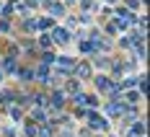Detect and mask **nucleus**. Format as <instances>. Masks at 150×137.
I'll use <instances>...</instances> for the list:
<instances>
[{"label": "nucleus", "mask_w": 150, "mask_h": 137, "mask_svg": "<svg viewBox=\"0 0 150 137\" xmlns=\"http://www.w3.org/2000/svg\"><path fill=\"white\" fill-rule=\"evenodd\" d=\"M96 85H98V88H106V85H109V80H106V78H96Z\"/></svg>", "instance_id": "nucleus-19"}, {"label": "nucleus", "mask_w": 150, "mask_h": 137, "mask_svg": "<svg viewBox=\"0 0 150 137\" xmlns=\"http://www.w3.org/2000/svg\"><path fill=\"white\" fill-rule=\"evenodd\" d=\"M106 31H109V34H117V31H119V23H117V21H109V23H106Z\"/></svg>", "instance_id": "nucleus-15"}, {"label": "nucleus", "mask_w": 150, "mask_h": 137, "mask_svg": "<svg viewBox=\"0 0 150 137\" xmlns=\"http://www.w3.org/2000/svg\"><path fill=\"white\" fill-rule=\"evenodd\" d=\"M0 73H8V75L16 73V60L13 57H11V60H3V70H0Z\"/></svg>", "instance_id": "nucleus-5"}, {"label": "nucleus", "mask_w": 150, "mask_h": 137, "mask_svg": "<svg viewBox=\"0 0 150 137\" xmlns=\"http://www.w3.org/2000/svg\"><path fill=\"white\" fill-rule=\"evenodd\" d=\"M106 91H109V96L117 101L119 98V93H122V85H117V83H111V85H106Z\"/></svg>", "instance_id": "nucleus-8"}, {"label": "nucleus", "mask_w": 150, "mask_h": 137, "mask_svg": "<svg viewBox=\"0 0 150 137\" xmlns=\"http://www.w3.org/2000/svg\"><path fill=\"white\" fill-rule=\"evenodd\" d=\"M80 52H83V54H93V52H96V42H83V44H80Z\"/></svg>", "instance_id": "nucleus-9"}, {"label": "nucleus", "mask_w": 150, "mask_h": 137, "mask_svg": "<svg viewBox=\"0 0 150 137\" xmlns=\"http://www.w3.org/2000/svg\"><path fill=\"white\" fill-rule=\"evenodd\" d=\"M65 91L70 93V96H78V80H67V85H65Z\"/></svg>", "instance_id": "nucleus-13"}, {"label": "nucleus", "mask_w": 150, "mask_h": 137, "mask_svg": "<svg viewBox=\"0 0 150 137\" xmlns=\"http://www.w3.org/2000/svg\"><path fill=\"white\" fill-rule=\"evenodd\" d=\"M52 104H54L57 109L62 106V96H60V93H54V96H52Z\"/></svg>", "instance_id": "nucleus-17"}, {"label": "nucleus", "mask_w": 150, "mask_h": 137, "mask_svg": "<svg viewBox=\"0 0 150 137\" xmlns=\"http://www.w3.org/2000/svg\"><path fill=\"white\" fill-rule=\"evenodd\" d=\"M34 117H36L39 122H44V119H47V114H44V111H42V109H36V114H34Z\"/></svg>", "instance_id": "nucleus-22"}, {"label": "nucleus", "mask_w": 150, "mask_h": 137, "mask_svg": "<svg viewBox=\"0 0 150 137\" xmlns=\"http://www.w3.org/2000/svg\"><path fill=\"white\" fill-rule=\"evenodd\" d=\"M11 117L13 119H21V106H11Z\"/></svg>", "instance_id": "nucleus-16"}, {"label": "nucleus", "mask_w": 150, "mask_h": 137, "mask_svg": "<svg viewBox=\"0 0 150 137\" xmlns=\"http://www.w3.org/2000/svg\"><path fill=\"white\" fill-rule=\"evenodd\" d=\"M0 31L8 34V31H11V23H8V21H0Z\"/></svg>", "instance_id": "nucleus-20"}, {"label": "nucleus", "mask_w": 150, "mask_h": 137, "mask_svg": "<svg viewBox=\"0 0 150 137\" xmlns=\"http://www.w3.org/2000/svg\"><path fill=\"white\" fill-rule=\"evenodd\" d=\"M0 78H3V73H0Z\"/></svg>", "instance_id": "nucleus-25"}, {"label": "nucleus", "mask_w": 150, "mask_h": 137, "mask_svg": "<svg viewBox=\"0 0 150 137\" xmlns=\"http://www.w3.org/2000/svg\"><path fill=\"white\" fill-rule=\"evenodd\" d=\"M39 132H42V135H39V137H52V127H42Z\"/></svg>", "instance_id": "nucleus-18"}, {"label": "nucleus", "mask_w": 150, "mask_h": 137, "mask_svg": "<svg viewBox=\"0 0 150 137\" xmlns=\"http://www.w3.org/2000/svg\"><path fill=\"white\" fill-rule=\"evenodd\" d=\"M36 26H39V29H44V31L54 29V23H52V18H42V21H36Z\"/></svg>", "instance_id": "nucleus-10"}, {"label": "nucleus", "mask_w": 150, "mask_h": 137, "mask_svg": "<svg viewBox=\"0 0 150 137\" xmlns=\"http://www.w3.org/2000/svg\"><path fill=\"white\" fill-rule=\"evenodd\" d=\"M23 31H36V21L34 18H26L23 21Z\"/></svg>", "instance_id": "nucleus-14"}, {"label": "nucleus", "mask_w": 150, "mask_h": 137, "mask_svg": "<svg viewBox=\"0 0 150 137\" xmlns=\"http://www.w3.org/2000/svg\"><path fill=\"white\" fill-rule=\"evenodd\" d=\"M57 65L62 67V73H67V70L73 67V60H67V57H60V60H57Z\"/></svg>", "instance_id": "nucleus-12"}, {"label": "nucleus", "mask_w": 150, "mask_h": 137, "mask_svg": "<svg viewBox=\"0 0 150 137\" xmlns=\"http://www.w3.org/2000/svg\"><path fill=\"white\" fill-rule=\"evenodd\" d=\"M88 124L93 127V129H106V122L96 114V111H91V114H88Z\"/></svg>", "instance_id": "nucleus-1"}, {"label": "nucleus", "mask_w": 150, "mask_h": 137, "mask_svg": "<svg viewBox=\"0 0 150 137\" xmlns=\"http://www.w3.org/2000/svg\"><path fill=\"white\" fill-rule=\"evenodd\" d=\"M122 111H124V104H122V101H111V104L106 106V114H109V117H119Z\"/></svg>", "instance_id": "nucleus-2"}, {"label": "nucleus", "mask_w": 150, "mask_h": 137, "mask_svg": "<svg viewBox=\"0 0 150 137\" xmlns=\"http://www.w3.org/2000/svg\"><path fill=\"white\" fill-rule=\"evenodd\" d=\"M47 8H49V13H52V16H62V5H60V3H47Z\"/></svg>", "instance_id": "nucleus-11"}, {"label": "nucleus", "mask_w": 150, "mask_h": 137, "mask_svg": "<svg viewBox=\"0 0 150 137\" xmlns=\"http://www.w3.org/2000/svg\"><path fill=\"white\" fill-rule=\"evenodd\" d=\"M39 44H42V47H52V39H49V36H42Z\"/></svg>", "instance_id": "nucleus-21"}, {"label": "nucleus", "mask_w": 150, "mask_h": 137, "mask_svg": "<svg viewBox=\"0 0 150 137\" xmlns=\"http://www.w3.org/2000/svg\"><path fill=\"white\" fill-rule=\"evenodd\" d=\"M23 135H26V137H36V135H39L36 124H34V122H26V127H23Z\"/></svg>", "instance_id": "nucleus-7"}, {"label": "nucleus", "mask_w": 150, "mask_h": 137, "mask_svg": "<svg viewBox=\"0 0 150 137\" xmlns=\"http://www.w3.org/2000/svg\"><path fill=\"white\" fill-rule=\"evenodd\" d=\"M142 135H145V124H142V122H137L135 127L129 129V137H142Z\"/></svg>", "instance_id": "nucleus-6"}, {"label": "nucleus", "mask_w": 150, "mask_h": 137, "mask_svg": "<svg viewBox=\"0 0 150 137\" xmlns=\"http://www.w3.org/2000/svg\"><path fill=\"white\" fill-rule=\"evenodd\" d=\"M67 3H73V0H67Z\"/></svg>", "instance_id": "nucleus-24"}, {"label": "nucleus", "mask_w": 150, "mask_h": 137, "mask_svg": "<svg viewBox=\"0 0 150 137\" xmlns=\"http://www.w3.org/2000/svg\"><path fill=\"white\" fill-rule=\"evenodd\" d=\"M52 34H54V42H60V44H65L67 39H70V31H65V29H52Z\"/></svg>", "instance_id": "nucleus-3"}, {"label": "nucleus", "mask_w": 150, "mask_h": 137, "mask_svg": "<svg viewBox=\"0 0 150 137\" xmlns=\"http://www.w3.org/2000/svg\"><path fill=\"white\" fill-rule=\"evenodd\" d=\"M135 83H137L135 78H127V80H124V88H132V85H135Z\"/></svg>", "instance_id": "nucleus-23"}, {"label": "nucleus", "mask_w": 150, "mask_h": 137, "mask_svg": "<svg viewBox=\"0 0 150 137\" xmlns=\"http://www.w3.org/2000/svg\"><path fill=\"white\" fill-rule=\"evenodd\" d=\"M75 75H78V78H88V75H91V65H86V62H80V65L75 67Z\"/></svg>", "instance_id": "nucleus-4"}]
</instances>
